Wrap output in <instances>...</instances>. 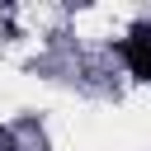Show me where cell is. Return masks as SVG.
I'll return each mask as SVG.
<instances>
[{"label":"cell","mask_w":151,"mask_h":151,"mask_svg":"<svg viewBox=\"0 0 151 151\" xmlns=\"http://www.w3.org/2000/svg\"><path fill=\"white\" fill-rule=\"evenodd\" d=\"M118 52H123V61H127V71H132L137 80H151V28H146V24H137V28L118 42Z\"/></svg>","instance_id":"cell-1"}]
</instances>
